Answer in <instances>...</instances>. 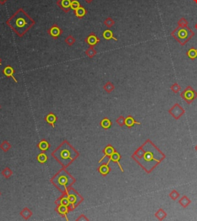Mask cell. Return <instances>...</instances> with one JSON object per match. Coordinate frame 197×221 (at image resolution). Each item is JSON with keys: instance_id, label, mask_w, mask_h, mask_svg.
Segmentation results:
<instances>
[{"instance_id": "5b68a950", "label": "cell", "mask_w": 197, "mask_h": 221, "mask_svg": "<svg viewBox=\"0 0 197 221\" xmlns=\"http://www.w3.org/2000/svg\"><path fill=\"white\" fill-rule=\"evenodd\" d=\"M186 111L179 103H175L170 109H169V113L175 119V120H179L182 116L185 114Z\"/></svg>"}, {"instance_id": "4fadbf2b", "label": "cell", "mask_w": 197, "mask_h": 221, "mask_svg": "<svg viewBox=\"0 0 197 221\" xmlns=\"http://www.w3.org/2000/svg\"><path fill=\"white\" fill-rule=\"evenodd\" d=\"M135 124L140 125L141 123H140V122L136 121V120H134V118L132 117V116H129V117H126V120H125V125H126V126H127V127L131 128V127H132V126H133Z\"/></svg>"}, {"instance_id": "7bdbcfd3", "label": "cell", "mask_w": 197, "mask_h": 221, "mask_svg": "<svg viewBox=\"0 0 197 221\" xmlns=\"http://www.w3.org/2000/svg\"><path fill=\"white\" fill-rule=\"evenodd\" d=\"M0 65H2V59L0 58Z\"/></svg>"}, {"instance_id": "484cf974", "label": "cell", "mask_w": 197, "mask_h": 221, "mask_svg": "<svg viewBox=\"0 0 197 221\" xmlns=\"http://www.w3.org/2000/svg\"><path fill=\"white\" fill-rule=\"evenodd\" d=\"M0 148H1V150H2L3 152L6 153V152H8L11 149V144L9 143L8 141L5 140L1 143V145H0Z\"/></svg>"}, {"instance_id": "7402d4cb", "label": "cell", "mask_w": 197, "mask_h": 221, "mask_svg": "<svg viewBox=\"0 0 197 221\" xmlns=\"http://www.w3.org/2000/svg\"><path fill=\"white\" fill-rule=\"evenodd\" d=\"M103 89H104L106 92H108V93H110V92H112V91L115 89V87H114L112 83H111L110 81H108V82L103 86Z\"/></svg>"}, {"instance_id": "7c38bea8", "label": "cell", "mask_w": 197, "mask_h": 221, "mask_svg": "<svg viewBox=\"0 0 197 221\" xmlns=\"http://www.w3.org/2000/svg\"><path fill=\"white\" fill-rule=\"evenodd\" d=\"M98 173L102 175V176H106V175L109 174V172L111 171V169L109 168V164H102V165L98 167Z\"/></svg>"}, {"instance_id": "9a60e30c", "label": "cell", "mask_w": 197, "mask_h": 221, "mask_svg": "<svg viewBox=\"0 0 197 221\" xmlns=\"http://www.w3.org/2000/svg\"><path fill=\"white\" fill-rule=\"evenodd\" d=\"M155 217H156V219L159 220H163L164 219L166 218L167 217V213L162 208H159L154 214Z\"/></svg>"}, {"instance_id": "f1b7e54d", "label": "cell", "mask_w": 197, "mask_h": 221, "mask_svg": "<svg viewBox=\"0 0 197 221\" xmlns=\"http://www.w3.org/2000/svg\"><path fill=\"white\" fill-rule=\"evenodd\" d=\"M179 196H180V194H179V193L178 192L176 189H173V190L170 193V194H169V197H170V199L173 200H177V199L179 197Z\"/></svg>"}, {"instance_id": "ba28073f", "label": "cell", "mask_w": 197, "mask_h": 221, "mask_svg": "<svg viewBox=\"0 0 197 221\" xmlns=\"http://www.w3.org/2000/svg\"><path fill=\"white\" fill-rule=\"evenodd\" d=\"M100 42L99 38L94 33V32H90V35L85 39V43L88 44L90 46H95L97 45Z\"/></svg>"}, {"instance_id": "d6986e66", "label": "cell", "mask_w": 197, "mask_h": 221, "mask_svg": "<svg viewBox=\"0 0 197 221\" xmlns=\"http://www.w3.org/2000/svg\"><path fill=\"white\" fill-rule=\"evenodd\" d=\"M20 215H21L25 220H28V219H29L32 216V212L29 208L26 207L20 212Z\"/></svg>"}, {"instance_id": "8992f818", "label": "cell", "mask_w": 197, "mask_h": 221, "mask_svg": "<svg viewBox=\"0 0 197 221\" xmlns=\"http://www.w3.org/2000/svg\"><path fill=\"white\" fill-rule=\"evenodd\" d=\"M47 33L48 35H49L53 39V40H57V39L59 38L62 33H63V31H62V29H61V28L59 27L56 23H55V24H53L52 26L48 29Z\"/></svg>"}, {"instance_id": "2e32d148", "label": "cell", "mask_w": 197, "mask_h": 221, "mask_svg": "<svg viewBox=\"0 0 197 221\" xmlns=\"http://www.w3.org/2000/svg\"><path fill=\"white\" fill-rule=\"evenodd\" d=\"M45 120H46L49 125H51V126H52V128H55L54 123H56V120H57V117H56V116L55 115V114L49 113L46 116V118H45Z\"/></svg>"}, {"instance_id": "1f68e13d", "label": "cell", "mask_w": 197, "mask_h": 221, "mask_svg": "<svg viewBox=\"0 0 197 221\" xmlns=\"http://www.w3.org/2000/svg\"><path fill=\"white\" fill-rule=\"evenodd\" d=\"M59 203H60L61 205H64V206H69V205H71L70 204L69 201L68 197H67V194L65 196V197H62L59 199Z\"/></svg>"}, {"instance_id": "4316f807", "label": "cell", "mask_w": 197, "mask_h": 221, "mask_svg": "<svg viewBox=\"0 0 197 221\" xmlns=\"http://www.w3.org/2000/svg\"><path fill=\"white\" fill-rule=\"evenodd\" d=\"M47 156H46V153H40V154L37 156V160H38V162L40 163V164H45V163L47 161Z\"/></svg>"}, {"instance_id": "f6af8a7d", "label": "cell", "mask_w": 197, "mask_h": 221, "mask_svg": "<svg viewBox=\"0 0 197 221\" xmlns=\"http://www.w3.org/2000/svg\"><path fill=\"white\" fill-rule=\"evenodd\" d=\"M193 1H194V2H196V4H197V0H193Z\"/></svg>"}, {"instance_id": "ac0fdd59", "label": "cell", "mask_w": 197, "mask_h": 221, "mask_svg": "<svg viewBox=\"0 0 197 221\" xmlns=\"http://www.w3.org/2000/svg\"><path fill=\"white\" fill-rule=\"evenodd\" d=\"M191 203H192L191 200H190V199L186 195H184L183 197H181L180 200H179V203L183 208H187V206H188L189 205H190Z\"/></svg>"}, {"instance_id": "8d00e7d4", "label": "cell", "mask_w": 197, "mask_h": 221, "mask_svg": "<svg viewBox=\"0 0 197 221\" xmlns=\"http://www.w3.org/2000/svg\"><path fill=\"white\" fill-rule=\"evenodd\" d=\"M178 25H179V26H187V25H188V21H187L186 19L181 18L178 21Z\"/></svg>"}, {"instance_id": "d6a6232c", "label": "cell", "mask_w": 197, "mask_h": 221, "mask_svg": "<svg viewBox=\"0 0 197 221\" xmlns=\"http://www.w3.org/2000/svg\"><path fill=\"white\" fill-rule=\"evenodd\" d=\"M170 89H171L174 93H178L179 92H180L181 87L177 83H175L174 84H173V85L170 87Z\"/></svg>"}, {"instance_id": "9c48e42d", "label": "cell", "mask_w": 197, "mask_h": 221, "mask_svg": "<svg viewBox=\"0 0 197 221\" xmlns=\"http://www.w3.org/2000/svg\"><path fill=\"white\" fill-rule=\"evenodd\" d=\"M2 73L5 75V76H6V77L12 78V79H13V81L15 83H18L17 79H15V77H14V73H15V70H14V69L12 68V67L11 66H6L5 67L4 69H3Z\"/></svg>"}, {"instance_id": "c3c4849f", "label": "cell", "mask_w": 197, "mask_h": 221, "mask_svg": "<svg viewBox=\"0 0 197 221\" xmlns=\"http://www.w3.org/2000/svg\"><path fill=\"white\" fill-rule=\"evenodd\" d=\"M0 196H1V192H0Z\"/></svg>"}, {"instance_id": "ee69618b", "label": "cell", "mask_w": 197, "mask_h": 221, "mask_svg": "<svg viewBox=\"0 0 197 221\" xmlns=\"http://www.w3.org/2000/svg\"><path fill=\"white\" fill-rule=\"evenodd\" d=\"M195 150H196V151L197 152V145L196 146V147H195Z\"/></svg>"}, {"instance_id": "e575fe53", "label": "cell", "mask_w": 197, "mask_h": 221, "mask_svg": "<svg viewBox=\"0 0 197 221\" xmlns=\"http://www.w3.org/2000/svg\"><path fill=\"white\" fill-rule=\"evenodd\" d=\"M80 6L81 5L79 1H77V0H73V2H72L71 3V9H73V10H76V9H79Z\"/></svg>"}, {"instance_id": "bcb514c9", "label": "cell", "mask_w": 197, "mask_h": 221, "mask_svg": "<svg viewBox=\"0 0 197 221\" xmlns=\"http://www.w3.org/2000/svg\"><path fill=\"white\" fill-rule=\"evenodd\" d=\"M195 28H196V29H197V24L196 25V26H195Z\"/></svg>"}, {"instance_id": "d590c367", "label": "cell", "mask_w": 197, "mask_h": 221, "mask_svg": "<svg viewBox=\"0 0 197 221\" xmlns=\"http://www.w3.org/2000/svg\"><path fill=\"white\" fill-rule=\"evenodd\" d=\"M125 120H126V118L123 116H120L116 120V123L119 126H123L125 125Z\"/></svg>"}, {"instance_id": "d4e9b609", "label": "cell", "mask_w": 197, "mask_h": 221, "mask_svg": "<svg viewBox=\"0 0 197 221\" xmlns=\"http://www.w3.org/2000/svg\"><path fill=\"white\" fill-rule=\"evenodd\" d=\"M38 147L42 151H46L47 150H49V144L46 140H42L41 142L38 144Z\"/></svg>"}, {"instance_id": "cb8c5ba5", "label": "cell", "mask_w": 197, "mask_h": 221, "mask_svg": "<svg viewBox=\"0 0 197 221\" xmlns=\"http://www.w3.org/2000/svg\"><path fill=\"white\" fill-rule=\"evenodd\" d=\"M69 210V206H64V205H59V207H58V213L59 214H61L62 216H66V214H68Z\"/></svg>"}, {"instance_id": "44dd1931", "label": "cell", "mask_w": 197, "mask_h": 221, "mask_svg": "<svg viewBox=\"0 0 197 221\" xmlns=\"http://www.w3.org/2000/svg\"><path fill=\"white\" fill-rule=\"evenodd\" d=\"M100 126H101L102 128H103L104 130H108L111 127V126H112V122H111L110 120H109L108 118H104L102 120L101 122H100Z\"/></svg>"}, {"instance_id": "7a4b0ae2", "label": "cell", "mask_w": 197, "mask_h": 221, "mask_svg": "<svg viewBox=\"0 0 197 221\" xmlns=\"http://www.w3.org/2000/svg\"><path fill=\"white\" fill-rule=\"evenodd\" d=\"M6 23L19 37H23L32 29L36 22L23 8H19Z\"/></svg>"}, {"instance_id": "6da1fadb", "label": "cell", "mask_w": 197, "mask_h": 221, "mask_svg": "<svg viewBox=\"0 0 197 221\" xmlns=\"http://www.w3.org/2000/svg\"><path fill=\"white\" fill-rule=\"evenodd\" d=\"M166 156L161 151L151 139H148L132 155V158L145 170L151 173Z\"/></svg>"}, {"instance_id": "3957f363", "label": "cell", "mask_w": 197, "mask_h": 221, "mask_svg": "<svg viewBox=\"0 0 197 221\" xmlns=\"http://www.w3.org/2000/svg\"><path fill=\"white\" fill-rule=\"evenodd\" d=\"M171 36L181 45H184L189 40H191L192 37H193L194 32L187 26H178L173 31Z\"/></svg>"}, {"instance_id": "52a82bcc", "label": "cell", "mask_w": 197, "mask_h": 221, "mask_svg": "<svg viewBox=\"0 0 197 221\" xmlns=\"http://www.w3.org/2000/svg\"><path fill=\"white\" fill-rule=\"evenodd\" d=\"M73 0H57L56 5L65 13H68L71 9V3Z\"/></svg>"}, {"instance_id": "7dc6e473", "label": "cell", "mask_w": 197, "mask_h": 221, "mask_svg": "<svg viewBox=\"0 0 197 221\" xmlns=\"http://www.w3.org/2000/svg\"><path fill=\"white\" fill-rule=\"evenodd\" d=\"M0 109H1V105H0Z\"/></svg>"}, {"instance_id": "74e56055", "label": "cell", "mask_w": 197, "mask_h": 221, "mask_svg": "<svg viewBox=\"0 0 197 221\" xmlns=\"http://www.w3.org/2000/svg\"><path fill=\"white\" fill-rule=\"evenodd\" d=\"M61 156H62V157L63 158V159H68V158L70 157L69 153L67 150H64V151H62V153H61Z\"/></svg>"}, {"instance_id": "836d02e7", "label": "cell", "mask_w": 197, "mask_h": 221, "mask_svg": "<svg viewBox=\"0 0 197 221\" xmlns=\"http://www.w3.org/2000/svg\"><path fill=\"white\" fill-rule=\"evenodd\" d=\"M67 197H68L70 204H74L76 202V197L74 194L70 193H67Z\"/></svg>"}, {"instance_id": "8fae6325", "label": "cell", "mask_w": 197, "mask_h": 221, "mask_svg": "<svg viewBox=\"0 0 197 221\" xmlns=\"http://www.w3.org/2000/svg\"><path fill=\"white\" fill-rule=\"evenodd\" d=\"M115 151V149H114V147H112V146L108 145L107 147H105L104 150H103V153H104V156H103V157L100 159V160L98 161V163H101L102 161H103L106 157H107V156L108 157H110V156L112 155V153H113Z\"/></svg>"}, {"instance_id": "603a6c76", "label": "cell", "mask_w": 197, "mask_h": 221, "mask_svg": "<svg viewBox=\"0 0 197 221\" xmlns=\"http://www.w3.org/2000/svg\"><path fill=\"white\" fill-rule=\"evenodd\" d=\"M187 55L190 59H195L197 58V49L195 48H190V49L187 51Z\"/></svg>"}, {"instance_id": "ffe728a7", "label": "cell", "mask_w": 197, "mask_h": 221, "mask_svg": "<svg viewBox=\"0 0 197 221\" xmlns=\"http://www.w3.org/2000/svg\"><path fill=\"white\" fill-rule=\"evenodd\" d=\"M85 53L90 59H93V58L97 54V52H96V50L94 49V46H90L86 50Z\"/></svg>"}, {"instance_id": "4dcf8cb0", "label": "cell", "mask_w": 197, "mask_h": 221, "mask_svg": "<svg viewBox=\"0 0 197 221\" xmlns=\"http://www.w3.org/2000/svg\"><path fill=\"white\" fill-rule=\"evenodd\" d=\"M104 23V25L106 26V27L111 28L112 26H113L114 25H115V21H114L111 17H108V18H106V19H105L104 23Z\"/></svg>"}, {"instance_id": "30bf717a", "label": "cell", "mask_w": 197, "mask_h": 221, "mask_svg": "<svg viewBox=\"0 0 197 221\" xmlns=\"http://www.w3.org/2000/svg\"><path fill=\"white\" fill-rule=\"evenodd\" d=\"M120 159H121V155H120L118 152L115 151L113 153H112V156L109 157V159L108 160V162L106 163V164H109L111 161H112V162H114V163H116V164H118L119 167L120 168V170H121V171L123 173V172H124V170L123 169V167H122L121 164H120V163H119Z\"/></svg>"}, {"instance_id": "ab89813d", "label": "cell", "mask_w": 197, "mask_h": 221, "mask_svg": "<svg viewBox=\"0 0 197 221\" xmlns=\"http://www.w3.org/2000/svg\"><path fill=\"white\" fill-rule=\"evenodd\" d=\"M8 0H0V5H4Z\"/></svg>"}, {"instance_id": "f35d334b", "label": "cell", "mask_w": 197, "mask_h": 221, "mask_svg": "<svg viewBox=\"0 0 197 221\" xmlns=\"http://www.w3.org/2000/svg\"><path fill=\"white\" fill-rule=\"evenodd\" d=\"M67 183V179L65 178V177H61L60 179H59V183H60L61 185H65Z\"/></svg>"}, {"instance_id": "60d3db41", "label": "cell", "mask_w": 197, "mask_h": 221, "mask_svg": "<svg viewBox=\"0 0 197 221\" xmlns=\"http://www.w3.org/2000/svg\"><path fill=\"white\" fill-rule=\"evenodd\" d=\"M94 1V0H85V2L86 3H88V4H90V3H92Z\"/></svg>"}, {"instance_id": "277c9868", "label": "cell", "mask_w": 197, "mask_h": 221, "mask_svg": "<svg viewBox=\"0 0 197 221\" xmlns=\"http://www.w3.org/2000/svg\"><path fill=\"white\" fill-rule=\"evenodd\" d=\"M180 96L184 101L187 102L188 104H191L196 99H197V92L193 87L189 86L183 91H182Z\"/></svg>"}, {"instance_id": "b9f144b4", "label": "cell", "mask_w": 197, "mask_h": 221, "mask_svg": "<svg viewBox=\"0 0 197 221\" xmlns=\"http://www.w3.org/2000/svg\"><path fill=\"white\" fill-rule=\"evenodd\" d=\"M80 217H79V218H78L77 219V220H80ZM82 220H88V219H87V218H85V217H84V215H83V218H82Z\"/></svg>"}, {"instance_id": "5bb4252c", "label": "cell", "mask_w": 197, "mask_h": 221, "mask_svg": "<svg viewBox=\"0 0 197 221\" xmlns=\"http://www.w3.org/2000/svg\"><path fill=\"white\" fill-rule=\"evenodd\" d=\"M87 10L82 6H80L79 9H77L76 10L74 11V14L78 19H82L87 14Z\"/></svg>"}, {"instance_id": "f546056e", "label": "cell", "mask_w": 197, "mask_h": 221, "mask_svg": "<svg viewBox=\"0 0 197 221\" xmlns=\"http://www.w3.org/2000/svg\"><path fill=\"white\" fill-rule=\"evenodd\" d=\"M12 173H12V170L9 169V167H6V168L2 170V176L6 179H9V177L12 176Z\"/></svg>"}, {"instance_id": "83f0119b", "label": "cell", "mask_w": 197, "mask_h": 221, "mask_svg": "<svg viewBox=\"0 0 197 221\" xmlns=\"http://www.w3.org/2000/svg\"><path fill=\"white\" fill-rule=\"evenodd\" d=\"M65 43H66L69 46H72V45H74L75 43H76V39L72 35H69L65 39Z\"/></svg>"}, {"instance_id": "e0dca14e", "label": "cell", "mask_w": 197, "mask_h": 221, "mask_svg": "<svg viewBox=\"0 0 197 221\" xmlns=\"http://www.w3.org/2000/svg\"><path fill=\"white\" fill-rule=\"evenodd\" d=\"M103 37L106 40H115V41H117V39L114 37L113 32H112V31L110 30V29H106V30L103 32Z\"/></svg>"}]
</instances>
